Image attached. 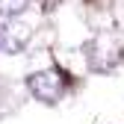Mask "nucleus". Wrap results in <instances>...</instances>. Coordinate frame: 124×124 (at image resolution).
Masks as SVG:
<instances>
[{
  "label": "nucleus",
  "mask_w": 124,
  "mask_h": 124,
  "mask_svg": "<svg viewBox=\"0 0 124 124\" xmlns=\"http://www.w3.org/2000/svg\"><path fill=\"white\" fill-rule=\"evenodd\" d=\"M30 0H0V15H6V18H12V15H18L27 9Z\"/></svg>",
  "instance_id": "nucleus-3"
},
{
  "label": "nucleus",
  "mask_w": 124,
  "mask_h": 124,
  "mask_svg": "<svg viewBox=\"0 0 124 124\" xmlns=\"http://www.w3.org/2000/svg\"><path fill=\"white\" fill-rule=\"evenodd\" d=\"M27 89L41 103H59L65 95V80L59 71H36L27 77Z\"/></svg>",
  "instance_id": "nucleus-2"
},
{
  "label": "nucleus",
  "mask_w": 124,
  "mask_h": 124,
  "mask_svg": "<svg viewBox=\"0 0 124 124\" xmlns=\"http://www.w3.org/2000/svg\"><path fill=\"white\" fill-rule=\"evenodd\" d=\"M41 3H44V9H56V3H59V0H41Z\"/></svg>",
  "instance_id": "nucleus-4"
},
{
  "label": "nucleus",
  "mask_w": 124,
  "mask_h": 124,
  "mask_svg": "<svg viewBox=\"0 0 124 124\" xmlns=\"http://www.w3.org/2000/svg\"><path fill=\"white\" fill-rule=\"evenodd\" d=\"M89 68L98 74H109L124 59V33L121 30H101L86 47Z\"/></svg>",
  "instance_id": "nucleus-1"
}]
</instances>
